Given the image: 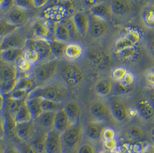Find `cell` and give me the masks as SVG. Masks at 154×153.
Instances as JSON below:
<instances>
[{
  "mask_svg": "<svg viewBox=\"0 0 154 153\" xmlns=\"http://www.w3.org/2000/svg\"><path fill=\"white\" fill-rule=\"evenodd\" d=\"M117 146V141L115 139L104 141V146L109 150L114 149Z\"/></svg>",
  "mask_w": 154,
  "mask_h": 153,
  "instance_id": "53",
  "label": "cell"
},
{
  "mask_svg": "<svg viewBox=\"0 0 154 153\" xmlns=\"http://www.w3.org/2000/svg\"><path fill=\"white\" fill-rule=\"evenodd\" d=\"M154 69L152 68L147 70L145 74V78L147 83L152 87L154 86Z\"/></svg>",
  "mask_w": 154,
  "mask_h": 153,
  "instance_id": "50",
  "label": "cell"
},
{
  "mask_svg": "<svg viewBox=\"0 0 154 153\" xmlns=\"http://www.w3.org/2000/svg\"><path fill=\"white\" fill-rule=\"evenodd\" d=\"M30 18L29 10L14 6L9 10L7 19L11 24L20 27L26 24L29 21Z\"/></svg>",
  "mask_w": 154,
  "mask_h": 153,
  "instance_id": "14",
  "label": "cell"
},
{
  "mask_svg": "<svg viewBox=\"0 0 154 153\" xmlns=\"http://www.w3.org/2000/svg\"><path fill=\"white\" fill-rule=\"evenodd\" d=\"M58 111L43 112L37 118L38 123L43 128L49 131L54 128V123Z\"/></svg>",
  "mask_w": 154,
  "mask_h": 153,
  "instance_id": "26",
  "label": "cell"
},
{
  "mask_svg": "<svg viewBox=\"0 0 154 153\" xmlns=\"http://www.w3.org/2000/svg\"><path fill=\"white\" fill-rule=\"evenodd\" d=\"M73 124L71 123L64 109L61 108L57 111L54 123V128L62 133L69 129Z\"/></svg>",
  "mask_w": 154,
  "mask_h": 153,
  "instance_id": "22",
  "label": "cell"
},
{
  "mask_svg": "<svg viewBox=\"0 0 154 153\" xmlns=\"http://www.w3.org/2000/svg\"><path fill=\"white\" fill-rule=\"evenodd\" d=\"M59 59L53 58L37 64L34 69V77L38 85L46 84L51 81L58 71Z\"/></svg>",
  "mask_w": 154,
  "mask_h": 153,
  "instance_id": "2",
  "label": "cell"
},
{
  "mask_svg": "<svg viewBox=\"0 0 154 153\" xmlns=\"http://www.w3.org/2000/svg\"><path fill=\"white\" fill-rule=\"evenodd\" d=\"M14 118L17 124L29 122L33 120L31 113L26 103V101L16 113Z\"/></svg>",
  "mask_w": 154,
  "mask_h": 153,
  "instance_id": "30",
  "label": "cell"
},
{
  "mask_svg": "<svg viewBox=\"0 0 154 153\" xmlns=\"http://www.w3.org/2000/svg\"><path fill=\"white\" fill-rule=\"evenodd\" d=\"M109 22L94 16H90V27L88 34L94 39H100L107 34L110 26Z\"/></svg>",
  "mask_w": 154,
  "mask_h": 153,
  "instance_id": "9",
  "label": "cell"
},
{
  "mask_svg": "<svg viewBox=\"0 0 154 153\" xmlns=\"http://www.w3.org/2000/svg\"><path fill=\"white\" fill-rule=\"evenodd\" d=\"M5 148L4 146L3 143L0 141V153H5Z\"/></svg>",
  "mask_w": 154,
  "mask_h": 153,
  "instance_id": "58",
  "label": "cell"
},
{
  "mask_svg": "<svg viewBox=\"0 0 154 153\" xmlns=\"http://www.w3.org/2000/svg\"><path fill=\"white\" fill-rule=\"evenodd\" d=\"M128 135L131 140H137L143 137V131L139 127L134 125L128 129Z\"/></svg>",
  "mask_w": 154,
  "mask_h": 153,
  "instance_id": "40",
  "label": "cell"
},
{
  "mask_svg": "<svg viewBox=\"0 0 154 153\" xmlns=\"http://www.w3.org/2000/svg\"><path fill=\"white\" fill-rule=\"evenodd\" d=\"M113 16L121 18L130 16L134 10L132 0H109Z\"/></svg>",
  "mask_w": 154,
  "mask_h": 153,
  "instance_id": "11",
  "label": "cell"
},
{
  "mask_svg": "<svg viewBox=\"0 0 154 153\" xmlns=\"http://www.w3.org/2000/svg\"><path fill=\"white\" fill-rule=\"evenodd\" d=\"M110 111L112 116L117 121L122 122L128 118V111L126 104L119 100L113 101L111 105Z\"/></svg>",
  "mask_w": 154,
  "mask_h": 153,
  "instance_id": "20",
  "label": "cell"
},
{
  "mask_svg": "<svg viewBox=\"0 0 154 153\" xmlns=\"http://www.w3.org/2000/svg\"><path fill=\"white\" fill-rule=\"evenodd\" d=\"M61 76L66 84L75 86L82 84L85 80L84 70L76 64L64 65L61 70Z\"/></svg>",
  "mask_w": 154,
  "mask_h": 153,
  "instance_id": "5",
  "label": "cell"
},
{
  "mask_svg": "<svg viewBox=\"0 0 154 153\" xmlns=\"http://www.w3.org/2000/svg\"><path fill=\"white\" fill-rule=\"evenodd\" d=\"M20 27L11 24L7 19L0 20V38H4Z\"/></svg>",
  "mask_w": 154,
  "mask_h": 153,
  "instance_id": "36",
  "label": "cell"
},
{
  "mask_svg": "<svg viewBox=\"0 0 154 153\" xmlns=\"http://www.w3.org/2000/svg\"><path fill=\"white\" fill-rule=\"evenodd\" d=\"M117 59L123 63L132 64L138 62L142 56V51L139 45L128 47L114 53Z\"/></svg>",
  "mask_w": 154,
  "mask_h": 153,
  "instance_id": "15",
  "label": "cell"
},
{
  "mask_svg": "<svg viewBox=\"0 0 154 153\" xmlns=\"http://www.w3.org/2000/svg\"><path fill=\"white\" fill-rule=\"evenodd\" d=\"M4 105H5L4 94L0 90V112L3 110V108L4 107Z\"/></svg>",
  "mask_w": 154,
  "mask_h": 153,
  "instance_id": "57",
  "label": "cell"
},
{
  "mask_svg": "<svg viewBox=\"0 0 154 153\" xmlns=\"http://www.w3.org/2000/svg\"><path fill=\"white\" fill-rule=\"evenodd\" d=\"M87 58L94 66L100 70L107 69L112 62L110 55L105 51L99 49H93L89 51L87 53Z\"/></svg>",
  "mask_w": 154,
  "mask_h": 153,
  "instance_id": "10",
  "label": "cell"
},
{
  "mask_svg": "<svg viewBox=\"0 0 154 153\" xmlns=\"http://www.w3.org/2000/svg\"><path fill=\"white\" fill-rule=\"evenodd\" d=\"M83 137V127L81 124L77 123L62 134L63 144L70 150L75 149L80 145Z\"/></svg>",
  "mask_w": 154,
  "mask_h": 153,
  "instance_id": "6",
  "label": "cell"
},
{
  "mask_svg": "<svg viewBox=\"0 0 154 153\" xmlns=\"http://www.w3.org/2000/svg\"><path fill=\"white\" fill-rule=\"evenodd\" d=\"M138 110L140 116L144 119L150 120L154 117L153 106L147 100H142L139 102Z\"/></svg>",
  "mask_w": 154,
  "mask_h": 153,
  "instance_id": "33",
  "label": "cell"
},
{
  "mask_svg": "<svg viewBox=\"0 0 154 153\" xmlns=\"http://www.w3.org/2000/svg\"><path fill=\"white\" fill-rule=\"evenodd\" d=\"M144 1L147 3V4H152L154 0H144Z\"/></svg>",
  "mask_w": 154,
  "mask_h": 153,
  "instance_id": "60",
  "label": "cell"
},
{
  "mask_svg": "<svg viewBox=\"0 0 154 153\" xmlns=\"http://www.w3.org/2000/svg\"><path fill=\"white\" fill-rule=\"evenodd\" d=\"M50 42L53 57L58 59L64 58V52L67 43L58 41L56 39H53Z\"/></svg>",
  "mask_w": 154,
  "mask_h": 153,
  "instance_id": "34",
  "label": "cell"
},
{
  "mask_svg": "<svg viewBox=\"0 0 154 153\" xmlns=\"http://www.w3.org/2000/svg\"><path fill=\"white\" fill-rule=\"evenodd\" d=\"M28 39L20 28L3 38L2 50L9 49H22L26 47Z\"/></svg>",
  "mask_w": 154,
  "mask_h": 153,
  "instance_id": "8",
  "label": "cell"
},
{
  "mask_svg": "<svg viewBox=\"0 0 154 153\" xmlns=\"http://www.w3.org/2000/svg\"><path fill=\"white\" fill-rule=\"evenodd\" d=\"M42 99L43 98L41 97H28L26 100L33 120H36L44 112L41 104Z\"/></svg>",
  "mask_w": 154,
  "mask_h": 153,
  "instance_id": "24",
  "label": "cell"
},
{
  "mask_svg": "<svg viewBox=\"0 0 154 153\" xmlns=\"http://www.w3.org/2000/svg\"><path fill=\"white\" fill-rule=\"evenodd\" d=\"M115 136H116V133L114 132V130L112 128L107 127V128H104L103 129L102 135H101V138L104 140V141L115 139Z\"/></svg>",
  "mask_w": 154,
  "mask_h": 153,
  "instance_id": "47",
  "label": "cell"
},
{
  "mask_svg": "<svg viewBox=\"0 0 154 153\" xmlns=\"http://www.w3.org/2000/svg\"><path fill=\"white\" fill-rule=\"evenodd\" d=\"M48 132L38 134L31 141L30 145L36 151L41 153H46V141Z\"/></svg>",
  "mask_w": 154,
  "mask_h": 153,
  "instance_id": "35",
  "label": "cell"
},
{
  "mask_svg": "<svg viewBox=\"0 0 154 153\" xmlns=\"http://www.w3.org/2000/svg\"><path fill=\"white\" fill-rule=\"evenodd\" d=\"M29 93H30L28 91L15 89L11 93L9 94V99L16 100L26 99L28 98Z\"/></svg>",
  "mask_w": 154,
  "mask_h": 153,
  "instance_id": "43",
  "label": "cell"
},
{
  "mask_svg": "<svg viewBox=\"0 0 154 153\" xmlns=\"http://www.w3.org/2000/svg\"><path fill=\"white\" fill-rule=\"evenodd\" d=\"M142 38V33L138 28L132 27L126 28L114 40L112 46L114 54L124 49L139 45Z\"/></svg>",
  "mask_w": 154,
  "mask_h": 153,
  "instance_id": "1",
  "label": "cell"
},
{
  "mask_svg": "<svg viewBox=\"0 0 154 153\" xmlns=\"http://www.w3.org/2000/svg\"><path fill=\"white\" fill-rule=\"evenodd\" d=\"M128 70L125 67L118 66L112 69L111 72V77L116 82H120L125 75Z\"/></svg>",
  "mask_w": 154,
  "mask_h": 153,
  "instance_id": "39",
  "label": "cell"
},
{
  "mask_svg": "<svg viewBox=\"0 0 154 153\" xmlns=\"http://www.w3.org/2000/svg\"><path fill=\"white\" fill-rule=\"evenodd\" d=\"M38 85L34 77L29 76L19 79L15 89H23L31 93V92L35 90L36 88H37L38 87Z\"/></svg>",
  "mask_w": 154,
  "mask_h": 153,
  "instance_id": "32",
  "label": "cell"
},
{
  "mask_svg": "<svg viewBox=\"0 0 154 153\" xmlns=\"http://www.w3.org/2000/svg\"><path fill=\"white\" fill-rule=\"evenodd\" d=\"M14 6L26 10H32L35 8L34 0H14Z\"/></svg>",
  "mask_w": 154,
  "mask_h": 153,
  "instance_id": "44",
  "label": "cell"
},
{
  "mask_svg": "<svg viewBox=\"0 0 154 153\" xmlns=\"http://www.w3.org/2000/svg\"><path fill=\"white\" fill-rule=\"evenodd\" d=\"M27 99H23L20 100H10L11 103L9 105V113L12 115L13 117L14 116L16 113L19 110V109L21 107V105L24 104V103Z\"/></svg>",
  "mask_w": 154,
  "mask_h": 153,
  "instance_id": "42",
  "label": "cell"
},
{
  "mask_svg": "<svg viewBox=\"0 0 154 153\" xmlns=\"http://www.w3.org/2000/svg\"><path fill=\"white\" fill-rule=\"evenodd\" d=\"M26 48L35 50L39 56L41 62L53 59V56L51 52L50 42L48 40L38 38L28 39Z\"/></svg>",
  "mask_w": 154,
  "mask_h": 153,
  "instance_id": "7",
  "label": "cell"
},
{
  "mask_svg": "<svg viewBox=\"0 0 154 153\" xmlns=\"http://www.w3.org/2000/svg\"><path fill=\"white\" fill-rule=\"evenodd\" d=\"M0 64V82L18 77V71L15 64L4 62Z\"/></svg>",
  "mask_w": 154,
  "mask_h": 153,
  "instance_id": "23",
  "label": "cell"
},
{
  "mask_svg": "<svg viewBox=\"0 0 154 153\" xmlns=\"http://www.w3.org/2000/svg\"><path fill=\"white\" fill-rule=\"evenodd\" d=\"M4 153H21L20 151L14 146H9L5 148Z\"/></svg>",
  "mask_w": 154,
  "mask_h": 153,
  "instance_id": "56",
  "label": "cell"
},
{
  "mask_svg": "<svg viewBox=\"0 0 154 153\" xmlns=\"http://www.w3.org/2000/svg\"><path fill=\"white\" fill-rule=\"evenodd\" d=\"M6 133V120L0 114V138L3 137Z\"/></svg>",
  "mask_w": 154,
  "mask_h": 153,
  "instance_id": "52",
  "label": "cell"
},
{
  "mask_svg": "<svg viewBox=\"0 0 154 153\" xmlns=\"http://www.w3.org/2000/svg\"><path fill=\"white\" fill-rule=\"evenodd\" d=\"M24 50L9 49L2 50L0 54L1 59L4 62L15 64L17 59L23 56Z\"/></svg>",
  "mask_w": 154,
  "mask_h": 153,
  "instance_id": "27",
  "label": "cell"
},
{
  "mask_svg": "<svg viewBox=\"0 0 154 153\" xmlns=\"http://www.w3.org/2000/svg\"><path fill=\"white\" fill-rule=\"evenodd\" d=\"M71 19L77 34L85 38L88 34L90 15L84 11H79L73 14Z\"/></svg>",
  "mask_w": 154,
  "mask_h": 153,
  "instance_id": "13",
  "label": "cell"
},
{
  "mask_svg": "<svg viewBox=\"0 0 154 153\" xmlns=\"http://www.w3.org/2000/svg\"><path fill=\"white\" fill-rule=\"evenodd\" d=\"M62 132L53 128L47 133L46 153H62Z\"/></svg>",
  "mask_w": 154,
  "mask_h": 153,
  "instance_id": "12",
  "label": "cell"
},
{
  "mask_svg": "<svg viewBox=\"0 0 154 153\" xmlns=\"http://www.w3.org/2000/svg\"><path fill=\"white\" fill-rule=\"evenodd\" d=\"M112 81L107 78H102L99 80L95 86V91L100 96H106L112 91Z\"/></svg>",
  "mask_w": 154,
  "mask_h": 153,
  "instance_id": "31",
  "label": "cell"
},
{
  "mask_svg": "<svg viewBox=\"0 0 154 153\" xmlns=\"http://www.w3.org/2000/svg\"><path fill=\"white\" fill-rule=\"evenodd\" d=\"M109 0H82L84 7L88 9L99 4L108 2Z\"/></svg>",
  "mask_w": 154,
  "mask_h": 153,
  "instance_id": "49",
  "label": "cell"
},
{
  "mask_svg": "<svg viewBox=\"0 0 154 153\" xmlns=\"http://www.w3.org/2000/svg\"><path fill=\"white\" fill-rule=\"evenodd\" d=\"M2 42H3V38H0V54L2 51Z\"/></svg>",
  "mask_w": 154,
  "mask_h": 153,
  "instance_id": "59",
  "label": "cell"
},
{
  "mask_svg": "<svg viewBox=\"0 0 154 153\" xmlns=\"http://www.w3.org/2000/svg\"><path fill=\"white\" fill-rule=\"evenodd\" d=\"M103 128L99 122H90L86 129V135L88 139L92 142H97L102 139L101 135Z\"/></svg>",
  "mask_w": 154,
  "mask_h": 153,
  "instance_id": "25",
  "label": "cell"
},
{
  "mask_svg": "<svg viewBox=\"0 0 154 153\" xmlns=\"http://www.w3.org/2000/svg\"><path fill=\"white\" fill-rule=\"evenodd\" d=\"M23 153H41L36 151L30 144L26 145L23 147Z\"/></svg>",
  "mask_w": 154,
  "mask_h": 153,
  "instance_id": "55",
  "label": "cell"
},
{
  "mask_svg": "<svg viewBox=\"0 0 154 153\" xmlns=\"http://www.w3.org/2000/svg\"><path fill=\"white\" fill-rule=\"evenodd\" d=\"M91 115L99 121H105L111 118L112 113L110 106L102 100H96L90 106Z\"/></svg>",
  "mask_w": 154,
  "mask_h": 153,
  "instance_id": "16",
  "label": "cell"
},
{
  "mask_svg": "<svg viewBox=\"0 0 154 153\" xmlns=\"http://www.w3.org/2000/svg\"><path fill=\"white\" fill-rule=\"evenodd\" d=\"M85 53L84 46L79 42H70L66 44L64 58L70 61H76L82 59Z\"/></svg>",
  "mask_w": 154,
  "mask_h": 153,
  "instance_id": "17",
  "label": "cell"
},
{
  "mask_svg": "<svg viewBox=\"0 0 154 153\" xmlns=\"http://www.w3.org/2000/svg\"><path fill=\"white\" fill-rule=\"evenodd\" d=\"M116 85H115V91L120 94H126L132 92L134 89V86H125L121 84L120 82H116Z\"/></svg>",
  "mask_w": 154,
  "mask_h": 153,
  "instance_id": "45",
  "label": "cell"
},
{
  "mask_svg": "<svg viewBox=\"0 0 154 153\" xmlns=\"http://www.w3.org/2000/svg\"><path fill=\"white\" fill-rule=\"evenodd\" d=\"M65 96V90L62 86L58 84H50L44 87H38L28 96V97H41L58 103H61Z\"/></svg>",
  "mask_w": 154,
  "mask_h": 153,
  "instance_id": "3",
  "label": "cell"
},
{
  "mask_svg": "<svg viewBox=\"0 0 154 153\" xmlns=\"http://www.w3.org/2000/svg\"><path fill=\"white\" fill-rule=\"evenodd\" d=\"M14 0H0V9L9 10L14 6Z\"/></svg>",
  "mask_w": 154,
  "mask_h": 153,
  "instance_id": "51",
  "label": "cell"
},
{
  "mask_svg": "<svg viewBox=\"0 0 154 153\" xmlns=\"http://www.w3.org/2000/svg\"><path fill=\"white\" fill-rule=\"evenodd\" d=\"M77 153H95V148L90 143H84L78 147Z\"/></svg>",
  "mask_w": 154,
  "mask_h": 153,
  "instance_id": "48",
  "label": "cell"
},
{
  "mask_svg": "<svg viewBox=\"0 0 154 153\" xmlns=\"http://www.w3.org/2000/svg\"><path fill=\"white\" fill-rule=\"evenodd\" d=\"M34 120L17 124L14 135L17 139L23 142H26L32 138L35 130Z\"/></svg>",
  "mask_w": 154,
  "mask_h": 153,
  "instance_id": "18",
  "label": "cell"
},
{
  "mask_svg": "<svg viewBox=\"0 0 154 153\" xmlns=\"http://www.w3.org/2000/svg\"><path fill=\"white\" fill-rule=\"evenodd\" d=\"M50 0H34L35 8L44 7L49 4Z\"/></svg>",
  "mask_w": 154,
  "mask_h": 153,
  "instance_id": "54",
  "label": "cell"
},
{
  "mask_svg": "<svg viewBox=\"0 0 154 153\" xmlns=\"http://www.w3.org/2000/svg\"><path fill=\"white\" fill-rule=\"evenodd\" d=\"M105 153V152H100V153Z\"/></svg>",
  "mask_w": 154,
  "mask_h": 153,
  "instance_id": "61",
  "label": "cell"
},
{
  "mask_svg": "<svg viewBox=\"0 0 154 153\" xmlns=\"http://www.w3.org/2000/svg\"><path fill=\"white\" fill-rule=\"evenodd\" d=\"M23 56L32 65L36 64L40 61L39 56L37 54V52L33 49L25 48L24 50Z\"/></svg>",
  "mask_w": 154,
  "mask_h": 153,
  "instance_id": "38",
  "label": "cell"
},
{
  "mask_svg": "<svg viewBox=\"0 0 154 153\" xmlns=\"http://www.w3.org/2000/svg\"><path fill=\"white\" fill-rule=\"evenodd\" d=\"M72 36L67 24L63 21L56 22L54 39L68 43L71 42Z\"/></svg>",
  "mask_w": 154,
  "mask_h": 153,
  "instance_id": "21",
  "label": "cell"
},
{
  "mask_svg": "<svg viewBox=\"0 0 154 153\" xmlns=\"http://www.w3.org/2000/svg\"><path fill=\"white\" fill-rule=\"evenodd\" d=\"M135 81V76L131 71H127L125 75L121 80L120 82L125 86L133 85Z\"/></svg>",
  "mask_w": 154,
  "mask_h": 153,
  "instance_id": "46",
  "label": "cell"
},
{
  "mask_svg": "<svg viewBox=\"0 0 154 153\" xmlns=\"http://www.w3.org/2000/svg\"><path fill=\"white\" fill-rule=\"evenodd\" d=\"M152 4L144 6L141 10V19L144 26L149 29H154V9Z\"/></svg>",
  "mask_w": 154,
  "mask_h": 153,
  "instance_id": "29",
  "label": "cell"
},
{
  "mask_svg": "<svg viewBox=\"0 0 154 153\" xmlns=\"http://www.w3.org/2000/svg\"><path fill=\"white\" fill-rule=\"evenodd\" d=\"M90 15L109 22L112 20L113 14L109 2L97 5L88 9Z\"/></svg>",
  "mask_w": 154,
  "mask_h": 153,
  "instance_id": "19",
  "label": "cell"
},
{
  "mask_svg": "<svg viewBox=\"0 0 154 153\" xmlns=\"http://www.w3.org/2000/svg\"><path fill=\"white\" fill-rule=\"evenodd\" d=\"M19 78L17 77L14 79L0 82V90L4 95L9 94L14 91L19 82Z\"/></svg>",
  "mask_w": 154,
  "mask_h": 153,
  "instance_id": "37",
  "label": "cell"
},
{
  "mask_svg": "<svg viewBox=\"0 0 154 153\" xmlns=\"http://www.w3.org/2000/svg\"><path fill=\"white\" fill-rule=\"evenodd\" d=\"M56 26V21L39 19L32 24L31 30L35 38L51 41L54 39Z\"/></svg>",
  "mask_w": 154,
  "mask_h": 153,
  "instance_id": "4",
  "label": "cell"
},
{
  "mask_svg": "<svg viewBox=\"0 0 154 153\" xmlns=\"http://www.w3.org/2000/svg\"><path fill=\"white\" fill-rule=\"evenodd\" d=\"M42 107L44 112L58 111L60 103L46 99H42Z\"/></svg>",
  "mask_w": 154,
  "mask_h": 153,
  "instance_id": "41",
  "label": "cell"
},
{
  "mask_svg": "<svg viewBox=\"0 0 154 153\" xmlns=\"http://www.w3.org/2000/svg\"><path fill=\"white\" fill-rule=\"evenodd\" d=\"M63 109L72 124H77L80 115V108L77 102L72 101L69 103Z\"/></svg>",
  "mask_w": 154,
  "mask_h": 153,
  "instance_id": "28",
  "label": "cell"
}]
</instances>
